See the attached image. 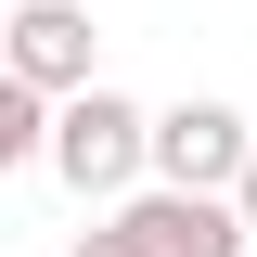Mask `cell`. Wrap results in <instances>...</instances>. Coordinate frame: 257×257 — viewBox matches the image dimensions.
<instances>
[{
	"instance_id": "obj_1",
	"label": "cell",
	"mask_w": 257,
	"mask_h": 257,
	"mask_svg": "<svg viewBox=\"0 0 257 257\" xmlns=\"http://www.w3.org/2000/svg\"><path fill=\"white\" fill-rule=\"evenodd\" d=\"M142 116L155 103H128V90H64L52 103V128H39V167H52L77 206H116V193H142Z\"/></svg>"
},
{
	"instance_id": "obj_2",
	"label": "cell",
	"mask_w": 257,
	"mask_h": 257,
	"mask_svg": "<svg viewBox=\"0 0 257 257\" xmlns=\"http://www.w3.org/2000/svg\"><path fill=\"white\" fill-rule=\"evenodd\" d=\"M244 103H219V90H193V103H155L142 116V180H167V193H231V167H244Z\"/></svg>"
},
{
	"instance_id": "obj_3",
	"label": "cell",
	"mask_w": 257,
	"mask_h": 257,
	"mask_svg": "<svg viewBox=\"0 0 257 257\" xmlns=\"http://www.w3.org/2000/svg\"><path fill=\"white\" fill-rule=\"evenodd\" d=\"M0 64L26 77L39 103L90 90V77H103V26H90V0H13V26H0Z\"/></svg>"
},
{
	"instance_id": "obj_4",
	"label": "cell",
	"mask_w": 257,
	"mask_h": 257,
	"mask_svg": "<svg viewBox=\"0 0 257 257\" xmlns=\"http://www.w3.org/2000/svg\"><path fill=\"white\" fill-rule=\"evenodd\" d=\"M116 231H128L142 257H244L231 193H167V180H142V193H116Z\"/></svg>"
},
{
	"instance_id": "obj_5",
	"label": "cell",
	"mask_w": 257,
	"mask_h": 257,
	"mask_svg": "<svg viewBox=\"0 0 257 257\" xmlns=\"http://www.w3.org/2000/svg\"><path fill=\"white\" fill-rule=\"evenodd\" d=\"M39 128H52V103L0 64V180H13V167H39Z\"/></svg>"
},
{
	"instance_id": "obj_6",
	"label": "cell",
	"mask_w": 257,
	"mask_h": 257,
	"mask_svg": "<svg viewBox=\"0 0 257 257\" xmlns=\"http://www.w3.org/2000/svg\"><path fill=\"white\" fill-rule=\"evenodd\" d=\"M231 219H244V244H257V142H244V167H231Z\"/></svg>"
},
{
	"instance_id": "obj_7",
	"label": "cell",
	"mask_w": 257,
	"mask_h": 257,
	"mask_svg": "<svg viewBox=\"0 0 257 257\" xmlns=\"http://www.w3.org/2000/svg\"><path fill=\"white\" fill-rule=\"evenodd\" d=\"M64 257H142V244H128L116 219H90V231H77V244H64Z\"/></svg>"
},
{
	"instance_id": "obj_8",
	"label": "cell",
	"mask_w": 257,
	"mask_h": 257,
	"mask_svg": "<svg viewBox=\"0 0 257 257\" xmlns=\"http://www.w3.org/2000/svg\"><path fill=\"white\" fill-rule=\"evenodd\" d=\"M244 257H257V244H244Z\"/></svg>"
}]
</instances>
